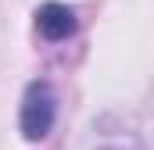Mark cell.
<instances>
[{"instance_id": "cell-1", "label": "cell", "mask_w": 154, "mask_h": 150, "mask_svg": "<svg viewBox=\"0 0 154 150\" xmlns=\"http://www.w3.org/2000/svg\"><path fill=\"white\" fill-rule=\"evenodd\" d=\"M54 122H57V93H54V86L43 82V79L29 82L25 93H22V111H18L22 136L29 143H39V140L50 136Z\"/></svg>"}, {"instance_id": "cell-2", "label": "cell", "mask_w": 154, "mask_h": 150, "mask_svg": "<svg viewBox=\"0 0 154 150\" xmlns=\"http://www.w3.org/2000/svg\"><path fill=\"white\" fill-rule=\"evenodd\" d=\"M79 18H75V7L68 4H57V0H47L43 7H36V32L47 43H61L75 32Z\"/></svg>"}, {"instance_id": "cell-3", "label": "cell", "mask_w": 154, "mask_h": 150, "mask_svg": "<svg viewBox=\"0 0 154 150\" xmlns=\"http://www.w3.org/2000/svg\"><path fill=\"white\" fill-rule=\"evenodd\" d=\"M100 150H122V147H100Z\"/></svg>"}]
</instances>
